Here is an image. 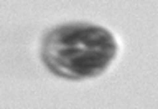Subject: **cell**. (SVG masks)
Wrapping results in <instances>:
<instances>
[{"label":"cell","mask_w":158,"mask_h":109,"mask_svg":"<svg viewBox=\"0 0 158 109\" xmlns=\"http://www.w3.org/2000/svg\"><path fill=\"white\" fill-rule=\"evenodd\" d=\"M117 54L109 30L91 23H66L53 28L43 40L41 58L49 71L69 79L104 73Z\"/></svg>","instance_id":"obj_1"}]
</instances>
